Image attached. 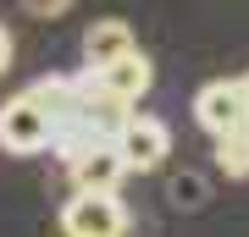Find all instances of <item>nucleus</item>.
Returning <instances> with one entry per match:
<instances>
[{"instance_id": "nucleus-7", "label": "nucleus", "mask_w": 249, "mask_h": 237, "mask_svg": "<svg viewBox=\"0 0 249 237\" xmlns=\"http://www.w3.org/2000/svg\"><path fill=\"white\" fill-rule=\"evenodd\" d=\"M127 176L122 155H116V143H106V149L83 155L78 166H72V182H78V193H116V182Z\"/></svg>"}, {"instance_id": "nucleus-9", "label": "nucleus", "mask_w": 249, "mask_h": 237, "mask_svg": "<svg viewBox=\"0 0 249 237\" xmlns=\"http://www.w3.org/2000/svg\"><path fill=\"white\" fill-rule=\"evenodd\" d=\"M172 199H178V204H199L205 199V182H199V176H178V182H172Z\"/></svg>"}, {"instance_id": "nucleus-1", "label": "nucleus", "mask_w": 249, "mask_h": 237, "mask_svg": "<svg viewBox=\"0 0 249 237\" xmlns=\"http://www.w3.org/2000/svg\"><path fill=\"white\" fill-rule=\"evenodd\" d=\"M50 143H55V116L39 105L28 88L0 105V149L6 155H39V149H50Z\"/></svg>"}, {"instance_id": "nucleus-4", "label": "nucleus", "mask_w": 249, "mask_h": 237, "mask_svg": "<svg viewBox=\"0 0 249 237\" xmlns=\"http://www.w3.org/2000/svg\"><path fill=\"white\" fill-rule=\"evenodd\" d=\"M116 155H122L127 171H155L160 160L172 155V132L155 122V116H133L127 122V132L116 138Z\"/></svg>"}, {"instance_id": "nucleus-10", "label": "nucleus", "mask_w": 249, "mask_h": 237, "mask_svg": "<svg viewBox=\"0 0 249 237\" xmlns=\"http://www.w3.org/2000/svg\"><path fill=\"white\" fill-rule=\"evenodd\" d=\"M6 66H11V33L0 28V72H6Z\"/></svg>"}, {"instance_id": "nucleus-6", "label": "nucleus", "mask_w": 249, "mask_h": 237, "mask_svg": "<svg viewBox=\"0 0 249 237\" xmlns=\"http://www.w3.org/2000/svg\"><path fill=\"white\" fill-rule=\"evenodd\" d=\"M89 72V83L100 88V94H111V99H122V105H139L144 94H150V83H155V72L144 55H127V61H116V66H83Z\"/></svg>"}, {"instance_id": "nucleus-8", "label": "nucleus", "mask_w": 249, "mask_h": 237, "mask_svg": "<svg viewBox=\"0 0 249 237\" xmlns=\"http://www.w3.org/2000/svg\"><path fill=\"white\" fill-rule=\"evenodd\" d=\"M216 166H222L227 176H249V127L216 143Z\"/></svg>"}, {"instance_id": "nucleus-5", "label": "nucleus", "mask_w": 249, "mask_h": 237, "mask_svg": "<svg viewBox=\"0 0 249 237\" xmlns=\"http://www.w3.org/2000/svg\"><path fill=\"white\" fill-rule=\"evenodd\" d=\"M127 55H139V39H133V28H127L122 17H100V22L83 28V61H89L94 72L127 61Z\"/></svg>"}, {"instance_id": "nucleus-3", "label": "nucleus", "mask_w": 249, "mask_h": 237, "mask_svg": "<svg viewBox=\"0 0 249 237\" xmlns=\"http://www.w3.org/2000/svg\"><path fill=\"white\" fill-rule=\"evenodd\" d=\"M67 237H127V210L116 193H72L61 204Z\"/></svg>"}, {"instance_id": "nucleus-11", "label": "nucleus", "mask_w": 249, "mask_h": 237, "mask_svg": "<svg viewBox=\"0 0 249 237\" xmlns=\"http://www.w3.org/2000/svg\"><path fill=\"white\" fill-rule=\"evenodd\" d=\"M244 99H249V72H244Z\"/></svg>"}, {"instance_id": "nucleus-2", "label": "nucleus", "mask_w": 249, "mask_h": 237, "mask_svg": "<svg viewBox=\"0 0 249 237\" xmlns=\"http://www.w3.org/2000/svg\"><path fill=\"white\" fill-rule=\"evenodd\" d=\"M194 122L211 132L216 143L249 127V99H244V78H211L194 94Z\"/></svg>"}]
</instances>
